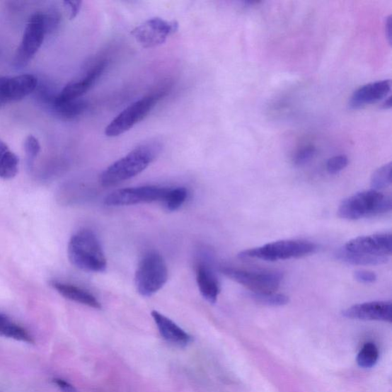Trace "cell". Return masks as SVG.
I'll return each instance as SVG.
<instances>
[{"label": "cell", "instance_id": "obj_13", "mask_svg": "<svg viewBox=\"0 0 392 392\" xmlns=\"http://www.w3.org/2000/svg\"><path fill=\"white\" fill-rule=\"evenodd\" d=\"M105 60H100L92 64L81 76L70 81L60 94L52 99L56 101H69L81 98L92 87L106 68Z\"/></svg>", "mask_w": 392, "mask_h": 392}, {"label": "cell", "instance_id": "obj_32", "mask_svg": "<svg viewBox=\"0 0 392 392\" xmlns=\"http://www.w3.org/2000/svg\"><path fill=\"white\" fill-rule=\"evenodd\" d=\"M386 33L389 44H391V16L387 18L386 23Z\"/></svg>", "mask_w": 392, "mask_h": 392}, {"label": "cell", "instance_id": "obj_17", "mask_svg": "<svg viewBox=\"0 0 392 392\" xmlns=\"http://www.w3.org/2000/svg\"><path fill=\"white\" fill-rule=\"evenodd\" d=\"M50 286L68 300L94 308V309H100L101 308L98 299L85 289L59 281H52Z\"/></svg>", "mask_w": 392, "mask_h": 392}, {"label": "cell", "instance_id": "obj_12", "mask_svg": "<svg viewBox=\"0 0 392 392\" xmlns=\"http://www.w3.org/2000/svg\"><path fill=\"white\" fill-rule=\"evenodd\" d=\"M343 248L352 253L388 258L392 251V236L390 232L361 236L348 241Z\"/></svg>", "mask_w": 392, "mask_h": 392}, {"label": "cell", "instance_id": "obj_4", "mask_svg": "<svg viewBox=\"0 0 392 392\" xmlns=\"http://www.w3.org/2000/svg\"><path fill=\"white\" fill-rule=\"evenodd\" d=\"M316 246L313 242L304 240H282L263 246L241 251V259H258L277 261L298 258L314 253Z\"/></svg>", "mask_w": 392, "mask_h": 392}, {"label": "cell", "instance_id": "obj_8", "mask_svg": "<svg viewBox=\"0 0 392 392\" xmlns=\"http://www.w3.org/2000/svg\"><path fill=\"white\" fill-rule=\"evenodd\" d=\"M221 272L226 277L244 286L251 293H275L281 286L283 276L277 272H252L233 267H222Z\"/></svg>", "mask_w": 392, "mask_h": 392}, {"label": "cell", "instance_id": "obj_24", "mask_svg": "<svg viewBox=\"0 0 392 392\" xmlns=\"http://www.w3.org/2000/svg\"><path fill=\"white\" fill-rule=\"evenodd\" d=\"M391 185V163L379 168L373 173L371 178V190L379 191Z\"/></svg>", "mask_w": 392, "mask_h": 392}, {"label": "cell", "instance_id": "obj_20", "mask_svg": "<svg viewBox=\"0 0 392 392\" xmlns=\"http://www.w3.org/2000/svg\"><path fill=\"white\" fill-rule=\"evenodd\" d=\"M52 106L56 115L65 120H73L85 113L88 103L83 98L69 101H56L52 99Z\"/></svg>", "mask_w": 392, "mask_h": 392}, {"label": "cell", "instance_id": "obj_26", "mask_svg": "<svg viewBox=\"0 0 392 392\" xmlns=\"http://www.w3.org/2000/svg\"><path fill=\"white\" fill-rule=\"evenodd\" d=\"M248 296L252 300L269 306H282L289 303L288 296L281 294H256L250 292Z\"/></svg>", "mask_w": 392, "mask_h": 392}, {"label": "cell", "instance_id": "obj_1", "mask_svg": "<svg viewBox=\"0 0 392 392\" xmlns=\"http://www.w3.org/2000/svg\"><path fill=\"white\" fill-rule=\"evenodd\" d=\"M161 149L162 144L157 139L139 145L100 174V184L111 186L133 178L156 160Z\"/></svg>", "mask_w": 392, "mask_h": 392}, {"label": "cell", "instance_id": "obj_15", "mask_svg": "<svg viewBox=\"0 0 392 392\" xmlns=\"http://www.w3.org/2000/svg\"><path fill=\"white\" fill-rule=\"evenodd\" d=\"M391 89V80L368 83L353 93L350 101L352 108L357 109L387 97Z\"/></svg>", "mask_w": 392, "mask_h": 392}, {"label": "cell", "instance_id": "obj_5", "mask_svg": "<svg viewBox=\"0 0 392 392\" xmlns=\"http://www.w3.org/2000/svg\"><path fill=\"white\" fill-rule=\"evenodd\" d=\"M168 269L163 258L156 251L146 254L139 261L135 275V284L138 293L151 296L166 284Z\"/></svg>", "mask_w": 392, "mask_h": 392}, {"label": "cell", "instance_id": "obj_22", "mask_svg": "<svg viewBox=\"0 0 392 392\" xmlns=\"http://www.w3.org/2000/svg\"><path fill=\"white\" fill-rule=\"evenodd\" d=\"M337 258L343 263L353 265H380L386 264L388 260V257L352 253L343 248L338 251Z\"/></svg>", "mask_w": 392, "mask_h": 392}, {"label": "cell", "instance_id": "obj_28", "mask_svg": "<svg viewBox=\"0 0 392 392\" xmlns=\"http://www.w3.org/2000/svg\"><path fill=\"white\" fill-rule=\"evenodd\" d=\"M316 154V148L313 146H306L299 149L293 157V162L296 166H303L310 162Z\"/></svg>", "mask_w": 392, "mask_h": 392}, {"label": "cell", "instance_id": "obj_10", "mask_svg": "<svg viewBox=\"0 0 392 392\" xmlns=\"http://www.w3.org/2000/svg\"><path fill=\"white\" fill-rule=\"evenodd\" d=\"M170 188L156 185L117 190L106 196L105 204L108 207H116L156 201L163 202Z\"/></svg>", "mask_w": 392, "mask_h": 392}, {"label": "cell", "instance_id": "obj_21", "mask_svg": "<svg viewBox=\"0 0 392 392\" xmlns=\"http://www.w3.org/2000/svg\"><path fill=\"white\" fill-rule=\"evenodd\" d=\"M18 156L0 139V179L11 180L18 171Z\"/></svg>", "mask_w": 392, "mask_h": 392}, {"label": "cell", "instance_id": "obj_33", "mask_svg": "<svg viewBox=\"0 0 392 392\" xmlns=\"http://www.w3.org/2000/svg\"><path fill=\"white\" fill-rule=\"evenodd\" d=\"M382 108L384 109H390L391 108V97H388L382 104Z\"/></svg>", "mask_w": 392, "mask_h": 392}, {"label": "cell", "instance_id": "obj_3", "mask_svg": "<svg viewBox=\"0 0 392 392\" xmlns=\"http://www.w3.org/2000/svg\"><path fill=\"white\" fill-rule=\"evenodd\" d=\"M391 208V196L369 190L357 192L344 200L340 205L338 214L341 219L356 221L381 216L389 212Z\"/></svg>", "mask_w": 392, "mask_h": 392}, {"label": "cell", "instance_id": "obj_16", "mask_svg": "<svg viewBox=\"0 0 392 392\" xmlns=\"http://www.w3.org/2000/svg\"><path fill=\"white\" fill-rule=\"evenodd\" d=\"M151 314L158 332L167 342L175 347H185L192 341V338L188 333L166 316L156 311Z\"/></svg>", "mask_w": 392, "mask_h": 392}, {"label": "cell", "instance_id": "obj_27", "mask_svg": "<svg viewBox=\"0 0 392 392\" xmlns=\"http://www.w3.org/2000/svg\"><path fill=\"white\" fill-rule=\"evenodd\" d=\"M25 153L26 155L27 165L30 169H33L36 158L40 154L41 146L39 139L34 136L27 137L24 143Z\"/></svg>", "mask_w": 392, "mask_h": 392}, {"label": "cell", "instance_id": "obj_11", "mask_svg": "<svg viewBox=\"0 0 392 392\" xmlns=\"http://www.w3.org/2000/svg\"><path fill=\"white\" fill-rule=\"evenodd\" d=\"M38 86L34 74L0 77V106L20 101L30 96Z\"/></svg>", "mask_w": 392, "mask_h": 392}, {"label": "cell", "instance_id": "obj_9", "mask_svg": "<svg viewBox=\"0 0 392 392\" xmlns=\"http://www.w3.org/2000/svg\"><path fill=\"white\" fill-rule=\"evenodd\" d=\"M179 30V23L160 17L149 18L132 32L137 42L145 49L155 48L165 43L168 37Z\"/></svg>", "mask_w": 392, "mask_h": 392}, {"label": "cell", "instance_id": "obj_29", "mask_svg": "<svg viewBox=\"0 0 392 392\" xmlns=\"http://www.w3.org/2000/svg\"><path fill=\"white\" fill-rule=\"evenodd\" d=\"M349 160L347 156H335L330 158L326 164V170L330 174H337L348 166Z\"/></svg>", "mask_w": 392, "mask_h": 392}, {"label": "cell", "instance_id": "obj_2", "mask_svg": "<svg viewBox=\"0 0 392 392\" xmlns=\"http://www.w3.org/2000/svg\"><path fill=\"white\" fill-rule=\"evenodd\" d=\"M68 255L71 263L87 272H104L107 268V259L94 232L81 229L71 236Z\"/></svg>", "mask_w": 392, "mask_h": 392}, {"label": "cell", "instance_id": "obj_30", "mask_svg": "<svg viewBox=\"0 0 392 392\" xmlns=\"http://www.w3.org/2000/svg\"><path fill=\"white\" fill-rule=\"evenodd\" d=\"M354 278L361 284L374 283L377 279V276L374 272L367 270H358L354 273Z\"/></svg>", "mask_w": 392, "mask_h": 392}, {"label": "cell", "instance_id": "obj_19", "mask_svg": "<svg viewBox=\"0 0 392 392\" xmlns=\"http://www.w3.org/2000/svg\"><path fill=\"white\" fill-rule=\"evenodd\" d=\"M0 337L30 344L35 342L29 331L1 311H0Z\"/></svg>", "mask_w": 392, "mask_h": 392}, {"label": "cell", "instance_id": "obj_31", "mask_svg": "<svg viewBox=\"0 0 392 392\" xmlns=\"http://www.w3.org/2000/svg\"><path fill=\"white\" fill-rule=\"evenodd\" d=\"M81 1H64V7L67 8V11L69 14V18L71 20L76 18L79 13L81 8Z\"/></svg>", "mask_w": 392, "mask_h": 392}, {"label": "cell", "instance_id": "obj_25", "mask_svg": "<svg viewBox=\"0 0 392 392\" xmlns=\"http://www.w3.org/2000/svg\"><path fill=\"white\" fill-rule=\"evenodd\" d=\"M188 197V191L184 188H170L163 201L167 210H178Z\"/></svg>", "mask_w": 392, "mask_h": 392}, {"label": "cell", "instance_id": "obj_18", "mask_svg": "<svg viewBox=\"0 0 392 392\" xmlns=\"http://www.w3.org/2000/svg\"><path fill=\"white\" fill-rule=\"evenodd\" d=\"M196 282L202 296L211 304L217 301L220 284L216 275L207 265L200 264L196 267Z\"/></svg>", "mask_w": 392, "mask_h": 392}, {"label": "cell", "instance_id": "obj_7", "mask_svg": "<svg viewBox=\"0 0 392 392\" xmlns=\"http://www.w3.org/2000/svg\"><path fill=\"white\" fill-rule=\"evenodd\" d=\"M166 90H158L137 100L120 113L105 129L108 137H116L128 132L149 115L158 100L166 95Z\"/></svg>", "mask_w": 392, "mask_h": 392}, {"label": "cell", "instance_id": "obj_6", "mask_svg": "<svg viewBox=\"0 0 392 392\" xmlns=\"http://www.w3.org/2000/svg\"><path fill=\"white\" fill-rule=\"evenodd\" d=\"M50 31L46 14H33L26 25L21 43L15 54L13 67L16 69L26 67L42 47L45 35Z\"/></svg>", "mask_w": 392, "mask_h": 392}, {"label": "cell", "instance_id": "obj_14", "mask_svg": "<svg viewBox=\"0 0 392 392\" xmlns=\"http://www.w3.org/2000/svg\"><path fill=\"white\" fill-rule=\"evenodd\" d=\"M342 315L351 320L391 323L392 304L391 301H372L353 305L345 309Z\"/></svg>", "mask_w": 392, "mask_h": 392}, {"label": "cell", "instance_id": "obj_23", "mask_svg": "<svg viewBox=\"0 0 392 392\" xmlns=\"http://www.w3.org/2000/svg\"><path fill=\"white\" fill-rule=\"evenodd\" d=\"M379 357V352L376 345L372 342H367L363 345L357 361L360 367L369 369L376 365Z\"/></svg>", "mask_w": 392, "mask_h": 392}]
</instances>
